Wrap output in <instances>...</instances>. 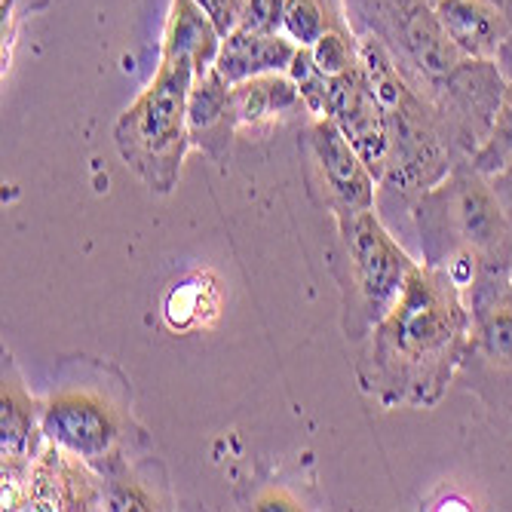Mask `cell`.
Returning <instances> with one entry per match:
<instances>
[{
  "instance_id": "obj_14",
  "label": "cell",
  "mask_w": 512,
  "mask_h": 512,
  "mask_svg": "<svg viewBox=\"0 0 512 512\" xmlns=\"http://www.w3.org/2000/svg\"><path fill=\"white\" fill-rule=\"evenodd\" d=\"M234 111H237L240 135L270 132L295 114H307L301 92L286 71L234 83Z\"/></svg>"
},
{
  "instance_id": "obj_26",
  "label": "cell",
  "mask_w": 512,
  "mask_h": 512,
  "mask_svg": "<svg viewBox=\"0 0 512 512\" xmlns=\"http://www.w3.org/2000/svg\"><path fill=\"white\" fill-rule=\"evenodd\" d=\"M509 276H512V270H509Z\"/></svg>"
},
{
  "instance_id": "obj_18",
  "label": "cell",
  "mask_w": 512,
  "mask_h": 512,
  "mask_svg": "<svg viewBox=\"0 0 512 512\" xmlns=\"http://www.w3.org/2000/svg\"><path fill=\"white\" fill-rule=\"evenodd\" d=\"M470 160L488 178L512 172V83L503 92V102L497 108V117H494V126H491L488 138Z\"/></svg>"
},
{
  "instance_id": "obj_8",
  "label": "cell",
  "mask_w": 512,
  "mask_h": 512,
  "mask_svg": "<svg viewBox=\"0 0 512 512\" xmlns=\"http://www.w3.org/2000/svg\"><path fill=\"white\" fill-rule=\"evenodd\" d=\"M467 301L473 325L454 384L479 399L497 433L512 436V276L479 279Z\"/></svg>"
},
{
  "instance_id": "obj_23",
  "label": "cell",
  "mask_w": 512,
  "mask_h": 512,
  "mask_svg": "<svg viewBox=\"0 0 512 512\" xmlns=\"http://www.w3.org/2000/svg\"><path fill=\"white\" fill-rule=\"evenodd\" d=\"M512 16V13H509ZM497 68L503 71V77L512 83V22H509V34H506V43H503V50L497 56Z\"/></svg>"
},
{
  "instance_id": "obj_24",
  "label": "cell",
  "mask_w": 512,
  "mask_h": 512,
  "mask_svg": "<svg viewBox=\"0 0 512 512\" xmlns=\"http://www.w3.org/2000/svg\"><path fill=\"white\" fill-rule=\"evenodd\" d=\"M491 184L497 188V194H500V200L506 203V209L512 212V172L494 175V178H491Z\"/></svg>"
},
{
  "instance_id": "obj_13",
  "label": "cell",
  "mask_w": 512,
  "mask_h": 512,
  "mask_svg": "<svg viewBox=\"0 0 512 512\" xmlns=\"http://www.w3.org/2000/svg\"><path fill=\"white\" fill-rule=\"evenodd\" d=\"M430 7L463 56L497 62L512 22L503 4L497 0H433Z\"/></svg>"
},
{
  "instance_id": "obj_22",
  "label": "cell",
  "mask_w": 512,
  "mask_h": 512,
  "mask_svg": "<svg viewBox=\"0 0 512 512\" xmlns=\"http://www.w3.org/2000/svg\"><path fill=\"white\" fill-rule=\"evenodd\" d=\"M194 4L212 19V25L221 31V37H227V34H234L240 28L246 0H194Z\"/></svg>"
},
{
  "instance_id": "obj_20",
  "label": "cell",
  "mask_w": 512,
  "mask_h": 512,
  "mask_svg": "<svg viewBox=\"0 0 512 512\" xmlns=\"http://www.w3.org/2000/svg\"><path fill=\"white\" fill-rule=\"evenodd\" d=\"M286 74L295 80L301 99H304L307 114L310 117H325V108H329V74H325L313 62L307 46H298V53H295V59H292V65H289Z\"/></svg>"
},
{
  "instance_id": "obj_7",
  "label": "cell",
  "mask_w": 512,
  "mask_h": 512,
  "mask_svg": "<svg viewBox=\"0 0 512 512\" xmlns=\"http://www.w3.org/2000/svg\"><path fill=\"white\" fill-rule=\"evenodd\" d=\"M43 439L59 445L62 451L89 463L102 479L123 473L132 414L123 384H108L102 368L80 381H65L53 387L40 414Z\"/></svg>"
},
{
  "instance_id": "obj_9",
  "label": "cell",
  "mask_w": 512,
  "mask_h": 512,
  "mask_svg": "<svg viewBox=\"0 0 512 512\" xmlns=\"http://www.w3.org/2000/svg\"><path fill=\"white\" fill-rule=\"evenodd\" d=\"M301 157L307 194L319 209L329 212V218L378 209L381 184L332 117L307 114L301 132Z\"/></svg>"
},
{
  "instance_id": "obj_1",
  "label": "cell",
  "mask_w": 512,
  "mask_h": 512,
  "mask_svg": "<svg viewBox=\"0 0 512 512\" xmlns=\"http://www.w3.org/2000/svg\"><path fill=\"white\" fill-rule=\"evenodd\" d=\"M473 310L442 270L417 261L387 316L359 341V390L381 408H436L467 353Z\"/></svg>"
},
{
  "instance_id": "obj_12",
  "label": "cell",
  "mask_w": 512,
  "mask_h": 512,
  "mask_svg": "<svg viewBox=\"0 0 512 512\" xmlns=\"http://www.w3.org/2000/svg\"><path fill=\"white\" fill-rule=\"evenodd\" d=\"M188 129L197 151H203L212 163L227 166L240 123L234 111V83H227L215 68L194 77L188 96Z\"/></svg>"
},
{
  "instance_id": "obj_21",
  "label": "cell",
  "mask_w": 512,
  "mask_h": 512,
  "mask_svg": "<svg viewBox=\"0 0 512 512\" xmlns=\"http://www.w3.org/2000/svg\"><path fill=\"white\" fill-rule=\"evenodd\" d=\"M286 0H246L240 28L261 31V34H283Z\"/></svg>"
},
{
  "instance_id": "obj_3",
  "label": "cell",
  "mask_w": 512,
  "mask_h": 512,
  "mask_svg": "<svg viewBox=\"0 0 512 512\" xmlns=\"http://www.w3.org/2000/svg\"><path fill=\"white\" fill-rule=\"evenodd\" d=\"M421 261L451 276L467 295L479 279L512 270V212L473 160H460L411 209Z\"/></svg>"
},
{
  "instance_id": "obj_5",
  "label": "cell",
  "mask_w": 512,
  "mask_h": 512,
  "mask_svg": "<svg viewBox=\"0 0 512 512\" xmlns=\"http://www.w3.org/2000/svg\"><path fill=\"white\" fill-rule=\"evenodd\" d=\"M197 68L188 59H160L151 83L114 123V148L126 169L154 194H172L184 157L194 148L188 96Z\"/></svg>"
},
{
  "instance_id": "obj_16",
  "label": "cell",
  "mask_w": 512,
  "mask_h": 512,
  "mask_svg": "<svg viewBox=\"0 0 512 512\" xmlns=\"http://www.w3.org/2000/svg\"><path fill=\"white\" fill-rule=\"evenodd\" d=\"M221 31L194 0H169V13L160 40V59H188L197 74L215 68L221 50Z\"/></svg>"
},
{
  "instance_id": "obj_19",
  "label": "cell",
  "mask_w": 512,
  "mask_h": 512,
  "mask_svg": "<svg viewBox=\"0 0 512 512\" xmlns=\"http://www.w3.org/2000/svg\"><path fill=\"white\" fill-rule=\"evenodd\" d=\"M307 50H310L313 62L329 77L359 68V37L350 25L322 34L313 46H307Z\"/></svg>"
},
{
  "instance_id": "obj_17",
  "label": "cell",
  "mask_w": 512,
  "mask_h": 512,
  "mask_svg": "<svg viewBox=\"0 0 512 512\" xmlns=\"http://www.w3.org/2000/svg\"><path fill=\"white\" fill-rule=\"evenodd\" d=\"M344 25H350L344 0H286L283 34L298 46H313L322 34Z\"/></svg>"
},
{
  "instance_id": "obj_25",
  "label": "cell",
  "mask_w": 512,
  "mask_h": 512,
  "mask_svg": "<svg viewBox=\"0 0 512 512\" xmlns=\"http://www.w3.org/2000/svg\"><path fill=\"white\" fill-rule=\"evenodd\" d=\"M427 4H433V0H427ZM497 4H503V7H506V10L512 13V0H497Z\"/></svg>"
},
{
  "instance_id": "obj_6",
  "label": "cell",
  "mask_w": 512,
  "mask_h": 512,
  "mask_svg": "<svg viewBox=\"0 0 512 512\" xmlns=\"http://www.w3.org/2000/svg\"><path fill=\"white\" fill-rule=\"evenodd\" d=\"M332 224L329 267L341 292V332L350 344H359L396 304L417 261L399 246L378 209L335 215Z\"/></svg>"
},
{
  "instance_id": "obj_4",
  "label": "cell",
  "mask_w": 512,
  "mask_h": 512,
  "mask_svg": "<svg viewBox=\"0 0 512 512\" xmlns=\"http://www.w3.org/2000/svg\"><path fill=\"white\" fill-rule=\"evenodd\" d=\"M359 37V68L378 96L390 123V160L381 178V194L399 200L405 209L427 194L460 163L467 160L439 111L417 92L387 50L371 37Z\"/></svg>"
},
{
  "instance_id": "obj_15",
  "label": "cell",
  "mask_w": 512,
  "mask_h": 512,
  "mask_svg": "<svg viewBox=\"0 0 512 512\" xmlns=\"http://www.w3.org/2000/svg\"><path fill=\"white\" fill-rule=\"evenodd\" d=\"M298 53V43L286 34H261L249 28H237L221 40V50L215 59V71L227 83H243L261 74L289 71Z\"/></svg>"
},
{
  "instance_id": "obj_2",
  "label": "cell",
  "mask_w": 512,
  "mask_h": 512,
  "mask_svg": "<svg viewBox=\"0 0 512 512\" xmlns=\"http://www.w3.org/2000/svg\"><path fill=\"white\" fill-rule=\"evenodd\" d=\"M344 10L350 28L378 40L402 77L439 111L470 160L488 138L509 86L497 62L463 56L427 0H344Z\"/></svg>"
},
{
  "instance_id": "obj_11",
  "label": "cell",
  "mask_w": 512,
  "mask_h": 512,
  "mask_svg": "<svg viewBox=\"0 0 512 512\" xmlns=\"http://www.w3.org/2000/svg\"><path fill=\"white\" fill-rule=\"evenodd\" d=\"M43 405L25 387L13 356H4V390H0V454H4V485H19L40 454Z\"/></svg>"
},
{
  "instance_id": "obj_10",
  "label": "cell",
  "mask_w": 512,
  "mask_h": 512,
  "mask_svg": "<svg viewBox=\"0 0 512 512\" xmlns=\"http://www.w3.org/2000/svg\"><path fill=\"white\" fill-rule=\"evenodd\" d=\"M325 117L338 123L347 142L356 148V154L365 160V166L375 172L381 184L390 160V123L362 68L329 77V108H325Z\"/></svg>"
}]
</instances>
